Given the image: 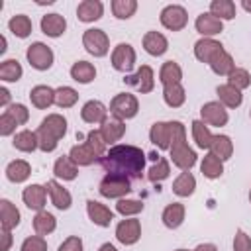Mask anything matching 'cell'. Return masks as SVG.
<instances>
[{"instance_id":"cell-1","label":"cell","mask_w":251,"mask_h":251,"mask_svg":"<svg viewBox=\"0 0 251 251\" xmlns=\"http://www.w3.org/2000/svg\"><path fill=\"white\" fill-rule=\"evenodd\" d=\"M100 165L108 175L126 178H141L145 171V153L135 145H114L100 157Z\"/></svg>"},{"instance_id":"cell-2","label":"cell","mask_w":251,"mask_h":251,"mask_svg":"<svg viewBox=\"0 0 251 251\" xmlns=\"http://www.w3.org/2000/svg\"><path fill=\"white\" fill-rule=\"evenodd\" d=\"M173 124V143H171V161L182 171H190L196 165V153L194 149L188 147L186 143V129L180 122H171Z\"/></svg>"},{"instance_id":"cell-3","label":"cell","mask_w":251,"mask_h":251,"mask_svg":"<svg viewBox=\"0 0 251 251\" xmlns=\"http://www.w3.org/2000/svg\"><path fill=\"white\" fill-rule=\"evenodd\" d=\"M137 110H139V102L129 92H120L110 102V112L118 120H129L137 114Z\"/></svg>"},{"instance_id":"cell-4","label":"cell","mask_w":251,"mask_h":251,"mask_svg":"<svg viewBox=\"0 0 251 251\" xmlns=\"http://www.w3.org/2000/svg\"><path fill=\"white\" fill-rule=\"evenodd\" d=\"M129 190H131V180L118 175H106L98 186V192L104 198H124Z\"/></svg>"},{"instance_id":"cell-5","label":"cell","mask_w":251,"mask_h":251,"mask_svg":"<svg viewBox=\"0 0 251 251\" xmlns=\"http://www.w3.org/2000/svg\"><path fill=\"white\" fill-rule=\"evenodd\" d=\"M82 45L94 57H104L110 51V39L104 33V29H98V27H92V29H86L84 31Z\"/></svg>"},{"instance_id":"cell-6","label":"cell","mask_w":251,"mask_h":251,"mask_svg":"<svg viewBox=\"0 0 251 251\" xmlns=\"http://www.w3.org/2000/svg\"><path fill=\"white\" fill-rule=\"evenodd\" d=\"M25 57H27L29 65L37 71H47L53 65V51H51V47H47L41 41L31 43L25 51Z\"/></svg>"},{"instance_id":"cell-7","label":"cell","mask_w":251,"mask_h":251,"mask_svg":"<svg viewBox=\"0 0 251 251\" xmlns=\"http://www.w3.org/2000/svg\"><path fill=\"white\" fill-rule=\"evenodd\" d=\"M188 22V14L178 4H169L161 10V24L171 31H180Z\"/></svg>"},{"instance_id":"cell-8","label":"cell","mask_w":251,"mask_h":251,"mask_svg":"<svg viewBox=\"0 0 251 251\" xmlns=\"http://www.w3.org/2000/svg\"><path fill=\"white\" fill-rule=\"evenodd\" d=\"M126 84L137 88L141 94H147L155 88V75H153V69L149 65H141L133 75H127L124 78Z\"/></svg>"},{"instance_id":"cell-9","label":"cell","mask_w":251,"mask_h":251,"mask_svg":"<svg viewBox=\"0 0 251 251\" xmlns=\"http://www.w3.org/2000/svg\"><path fill=\"white\" fill-rule=\"evenodd\" d=\"M135 65V49L129 43H118L112 51V67L120 73L131 71Z\"/></svg>"},{"instance_id":"cell-10","label":"cell","mask_w":251,"mask_h":251,"mask_svg":"<svg viewBox=\"0 0 251 251\" xmlns=\"http://www.w3.org/2000/svg\"><path fill=\"white\" fill-rule=\"evenodd\" d=\"M200 116H202V122L206 126H216V127H222L227 124L229 116H227V110L224 108V104L220 102H206L202 108H200Z\"/></svg>"},{"instance_id":"cell-11","label":"cell","mask_w":251,"mask_h":251,"mask_svg":"<svg viewBox=\"0 0 251 251\" xmlns=\"http://www.w3.org/2000/svg\"><path fill=\"white\" fill-rule=\"evenodd\" d=\"M141 237V224L135 218L129 220H122L116 226V239L124 245H133L137 243V239Z\"/></svg>"},{"instance_id":"cell-12","label":"cell","mask_w":251,"mask_h":251,"mask_svg":"<svg viewBox=\"0 0 251 251\" xmlns=\"http://www.w3.org/2000/svg\"><path fill=\"white\" fill-rule=\"evenodd\" d=\"M149 139L159 149H171L173 143V124L171 122H155L149 131Z\"/></svg>"},{"instance_id":"cell-13","label":"cell","mask_w":251,"mask_h":251,"mask_svg":"<svg viewBox=\"0 0 251 251\" xmlns=\"http://www.w3.org/2000/svg\"><path fill=\"white\" fill-rule=\"evenodd\" d=\"M22 198H24V204H25L29 210L41 212V210L45 208L47 188H45V186H41V184H29V186H25V188H24Z\"/></svg>"},{"instance_id":"cell-14","label":"cell","mask_w":251,"mask_h":251,"mask_svg":"<svg viewBox=\"0 0 251 251\" xmlns=\"http://www.w3.org/2000/svg\"><path fill=\"white\" fill-rule=\"evenodd\" d=\"M196 25V31L202 35V37H212V35H218L222 29H224V22L216 16H212L210 12H204L196 18L194 22Z\"/></svg>"},{"instance_id":"cell-15","label":"cell","mask_w":251,"mask_h":251,"mask_svg":"<svg viewBox=\"0 0 251 251\" xmlns=\"http://www.w3.org/2000/svg\"><path fill=\"white\" fill-rule=\"evenodd\" d=\"M45 188H47V194H49L51 204H53L55 208H59V210H69V208H71L73 196H71V192H69L67 188H63L57 180H49V182L45 184Z\"/></svg>"},{"instance_id":"cell-16","label":"cell","mask_w":251,"mask_h":251,"mask_svg":"<svg viewBox=\"0 0 251 251\" xmlns=\"http://www.w3.org/2000/svg\"><path fill=\"white\" fill-rule=\"evenodd\" d=\"M86 212H88V218L92 224L100 226V227H108L114 220V212L110 208H106L104 204L96 202V200H88L86 202Z\"/></svg>"},{"instance_id":"cell-17","label":"cell","mask_w":251,"mask_h":251,"mask_svg":"<svg viewBox=\"0 0 251 251\" xmlns=\"http://www.w3.org/2000/svg\"><path fill=\"white\" fill-rule=\"evenodd\" d=\"M106 114H108V110L100 100H88L80 110V118L86 124H104L108 120Z\"/></svg>"},{"instance_id":"cell-18","label":"cell","mask_w":251,"mask_h":251,"mask_svg":"<svg viewBox=\"0 0 251 251\" xmlns=\"http://www.w3.org/2000/svg\"><path fill=\"white\" fill-rule=\"evenodd\" d=\"M104 14V4L100 0H82L76 8V18L80 22H96Z\"/></svg>"},{"instance_id":"cell-19","label":"cell","mask_w":251,"mask_h":251,"mask_svg":"<svg viewBox=\"0 0 251 251\" xmlns=\"http://www.w3.org/2000/svg\"><path fill=\"white\" fill-rule=\"evenodd\" d=\"M224 45L212 37H202L194 43V57L200 61V63H210V59L222 49Z\"/></svg>"},{"instance_id":"cell-20","label":"cell","mask_w":251,"mask_h":251,"mask_svg":"<svg viewBox=\"0 0 251 251\" xmlns=\"http://www.w3.org/2000/svg\"><path fill=\"white\" fill-rule=\"evenodd\" d=\"M143 49L153 57H161L169 49V41L159 31H147L143 35Z\"/></svg>"},{"instance_id":"cell-21","label":"cell","mask_w":251,"mask_h":251,"mask_svg":"<svg viewBox=\"0 0 251 251\" xmlns=\"http://www.w3.org/2000/svg\"><path fill=\"white\" fill-rule=\"evenodd\" d=\"M124 133H126V124H124V120H118V118L106 120V122L102 124V127H100V135L104 137L106 145L120 141V139L124 137Z\"/></svg>"},{"instance_id":"cell-22","label":"cell","mask_w":251,"mask_h":251,"mask_svg":"<svg viewBox=\"0 0 251 251\" xmlns=\"http://www.w3.org/2000/svg\"><path fill=\"white\" fill-rule=\"evenodd\" d=\"M67 29V20L61 14H47L41 18V31L49 37H59Z\"/></svg>"},{"instance_id":"cell-23","label":"cell","mask_w":251,"mask_h":251,"mask_svg":"<svg viewBox=\"0 0 251 251\" xmlns=\"http://www.w3.org/2000/svg\"><path fill=\"white\" fill-rule=\"evenodd\" d=\"M29 100L37 110H45L55 102V90L45 84H37L29 92Z\"/></svg>"},{"instance_id":"cell-24","label":"cell","mask_w":251,"mask_h":251,"mask_svg":"<svg viewBox=\"0 0 251 251\" xmlns=\"http://www.w3.org/2000/svg\"><path fill=\"white\" fill-rule=\"evenodd\" d=\"M210 69L216 73V75H222V76H227L233 69H235V63H233V59H231V55L222 47L212 59H210Z\"/></svg>"},{"instance_id":"cell-25","label":"cell","mask_w":251,"mask_h":251,"mask_svg":"<svg viewBox=\"0 0 251 251\" xmlns=\"http://www.w3.org/2000/svg\"><path fill=\"white\" fill-rule=\"evenodd\" d=\"M39 127L47 133H51L55 139H61L65 133H67V120L61 116V114H49L47 118L41 120Z\"/></svg>"},{"instance_id":"cell-26","label":"cell","mask_w":251,"mask_h":251,"mask_svg":"<svg viewBox=\"0 0 251 251\" xmlns=\"http://www.w3.org/2000/svg\"><path fill=\"white\" fill-rule=\"evenodd\" d=\"M216 94H218V98H220V104H224L226 108H237V106H241V102H243L241 90H237V88L231 86V84H220V86L216 88Z\"/></svg>"},{"instance_id":"cell-27","label":"cell","mask_w":251,"mask_h":251,"mask_svg":"<svg viewBox=\"0 0 251 251\" xmlns=\"http://www.w3.org/2000/svg\"><path fill=\"white\" fill-rule=\"evenodd\" d=\"M0 224L2 229H14L20 224V210L10 200H0Z\"/></svg>"},{"instance_id":"cell-28","label":"cell","mask_w":251,"mask_h":251,"mask_svg":"<svg viewBox=\"0 0 251 251\" xmlns=\"http://www.w3.org/2000/svg\"><path fill=\"white\" fill-rule=\"evenodd\" d=\"M53 173L57 178H63V180H75L76 175H78V169H76V163L69 157V155H63L55 161L53 165Z\"/></svg>"},{"instance_id":"cell-29","label":"cell","mask_w":251,"mask_h":251,"mask_svg":"<svg viewBox=\"0 0 251 251\" xmlns=\"http://www.w3.org/2000/svg\"><path fill=\"white\" fill-rule=\"evenodd\" d=\"M161 220H163V224H165L169 229H176V227L184 222V206H182L180 202L169 204V206L163 210Z\"/></svg>"},{"instance_id":"cell-30","label":"cell","mask_w":251,"mask_h":251,"mask_svg":"<svg viewBox=\"0 0 251 251\" xmlns=\"http://www.w3.org/2000/svg\"><path fill=\"white\" fill-rule=\"evenodd\" d=\"M69 157L76 163V167H86V165H92L96 159H98V155L94 153V149L84 141V143H80V145H75L73 149H71V153H69Z\"/></svg>"},{"instance_id":"cell-31","label":"cell","mask_w":251,"mask_h":251,"mask_svg":"<svg viewBox=\"0 0 251 251\" xmlns=\"http://www.w3.org/2000/svg\"><path fill=\"white\" fill-rule=\"evenodd\" d=\"M71 76H73V80H76V82H80V84H88V82L94 80L96 69H94V65L88 63V61H76V63L71 67Z\"/></svg>"},{"instance_id":"cell-32","label":"cell","mask_w":251,"mask_h":251,"mask_svg":"<svg viewBox=\"0 0 251 251\" xmlns=\"http://www.w3.org/2000/svg\"><path fill=\"white\" fill-rule=\"evenodd\" d=\"M12 145L18 149V151H24V153H31L39 147L37 143V133L35 131H29V129H22L14 135V141Z\"/></svg>"},{"instance_id":"cell-33","label":"cell","mask_w":251,"mask_h":251,"mask_svg":"<svg viewBox=\"0 0 251 251\" xmlns=\"http://www.w3.org/2000/svg\"><path fill=\"white\" fill-rule=\"evenodd\" d=\"M194 188H196V178H194V175L188 173V171L180 173V175L175 178V182H173V192H175L176 196H180V198L190 196V194L194 192Z\"/></svg>"},{"instance_id":"cell-34","label":"cell","mask_w":251,"mask_h":251,"mask_svg":"<svg viewBox=\"0 0 251 251\" xmlns=\"http://www.w3.org/2000/svg\"><path fill=\"white\" fill-rule=\"evenodd\" d=\"M29 175H31V167L24 159H16L6 167V176L12 182H24V180H27Z\"/></svg>"},{"instance_id":"cell-35","label":"cell","mask_w":251,"mask_h":251,"mask_svg":"<svg viewBox=\"0 0 251 251\" xmlns=\"http://www.w3.org/2000/svg\"><path fill=\"white\" fill-rule=\"evenodd\" d=\"M159 80L163 82V86H167V84H178L182 80V69L178 67V63H175V61L163 63V67L159 71Z\"/></svg>"},{"instance_id":"cell-36","label":"cell","mask_w":251,"mask_h":251,"mask_svg":"<svg viewBox=\"0 0 251 251\" xmlns=\"http://www.w3.org/2000/svg\"><path fill=\"white\" fill-rule=\"evenodd\" d=\"M163 98H165V104L169 108H178L184 104L186 92H184L180 82L178 84H167V86H163Z\"/></svg>"},{"instance_id":"cell-37","label":"cell","mask_w":251,"mask_h":251,"mask_svg":"<svg viewBox=\"0 0 251 251\" xmlns=\"http://www.w3.org/2000/svg\"><path fill=\"white\" fill-rule=\"evenodd\" d=\"M55 227H57V220H55L53 214H49L45 210H41V212L35 214V218H33V229H35L37 235H41V237L43 235H49Z\"/></svg>"},{"instance_id":"cell-38","label":"cell","mask_w":251,"mask_h":251,"mask_svg":"<svg viewBox=\"0 0 251 251\" xmlns=\"http://www.w3.org/2000/svg\"><path fill=\"white\" fill-rule=\"evenodd\" d=\"M210 153L216 155V157L222 159V161L229 159L231 153H233V143H231V139H229L227 135H214L212 145H210Z\"/></svg>"},{"instance_id":"cell-39","label":"cell","mask_w":251,"mask_h":251,"mask_svg":"<svg viewBox=\"0 0 251 251\" xmlns=\"http://www.w3.org/2000/svg\"><path fill=\"white\" fill-rule=\"evenodd\" d=\"M192 137H194V141H196V145L200 149H210L212 139H214V135L210 133L208 126L202 120H194L192 122Z\"/></svg>"},{"instance_id":"cell-40","label":"cell","mask_w":251,"mask_h":251,"mask_svg":"<svg viewBox=\"0 0 251 251\" xmlns=\"http://www.w3.org/2000/svg\"><path fill=\"white\" fill-rule=\"evenodd\" d=\"M210 14L220 20H233L235 18V4L231 0H212Z\"/></svg>"},{"instance_id":"cell-41","label":"cell","mask_w":251,"mask_h":251,"mask_svg":"<svg viewBox=\"0 0 251 251\" xmlns=\"http://www.w3.org/2000/svg\"><path fill=\"white\" fill-rule=\"evenodd\" d=\"M200 171L206 178H218L222 176L224 173V165H222V159H218L216 155L208 153L204 159H202V165H200Z\"/></svg>"},{"instance_id":"cell-42","label":"cell","mask_w":251,"mask_h":251,"mask_svg":"<svg viewBox=\"0 0 251 251\" xmlns=\"http://www.w3.org/2000/svg\"><path fill=\"white\" fill-rule=\"evenodd\" d=\"M8 27L16 37H27L31 33V20L24 14H16V16L10 18Z\"/></svg>"},{"instance_id":"cell-43","label":"cell","mask_w":251,"mask_h":251,"mask_svg":"<svg viewBox=\"0 0 251 251\" xmlns=\"http://www.w3.org/2000/svg\"><path fill=\"white\" fill-rule=\"evenodd\" d=\"M22 65L16 61V59H6V61H2V65H0V78L2 80H6V82H16V80H20V76H22Z\"/></svg>"},{"instance_id":"cell-44","label":"cell","mask_w":251,"mask_h":251,"mask_svg":"<svg viewBox=\"0 0 251 251\" xmlns=\"http://www.w3.org/2000/svg\"><path fill=\"white\" fill-rule=\"evenodd\" d=\"M76 100H78V92L71 86H61L55 90V104L59 108H71L76 104Z\"/></svg>"},{"instance_id":"cell-45","label":"cell","mask_w":251,"mask_h":251,"mask_svg":"<svg viewBox=\"0 0 251 251\" xmlns=\"http://www.w3.org/2000/svg\"><path fill=\"white\" fill-rule=\"evenodd\" d=\"M137 2L135 0H114L112 2V12L118 20H127L135 14Z\"/></svg>"},{"instance_id":"cell-46","label":"cell","mask_w":251,"mask_h":251,"mask_svg":"<svg viewBox=\"0 0 251 251\" xmlns=\"http://www.w3.org/2000/svg\"><path fill=\"white\" fill-rule=\"evenodd\" d=\"M169 173H171V167H169V161L167 159H157V163L147 171V178L151 180V182H161V180H165L167 176H169Z\"/></svg>"},{"instance_id":"cell-47","label":"cell","mask_w":251,"mask_h":251,"mask_svg":"<svg viewBox=\"0 0 251 251\" xmlns=\"http://www.w3.org/2000/svg\"><path fill=\"white\" fill-rule=\"evenodd\" d=\"M227 84L235 86L237 90H245L249 84H251V75L245 71V69H233L229 75H227Z\"/></svg>"},{"instance_id":"cell-48","label":"cell","mask_w":251,"mask_h":251,"mask_svg":"<svg viewBox=\"0 0 251 251\" xmlns=\"http://www.w3.org/2000/svg\"><path fill=\"white\" fill-rule=\"evenodd\" d=\"M116 212L122 216H135L143 212V202L141 200H129V198H120L116 204Z\"/></svg>"},{"instance_id":"cell-49","label":"cell","mask_w":251,"mask_h":251,"mask_svg":"<svg viewBox=\"0 0 251 251\" xmlns=\"http://www.w3.org/2000/svg\"><path fill=\"white\" fill-rule=\"evenodd\" d=\"M86 143L94 149V153H96L98 157H104V155H106V141H104V137L100 135V129H92V131H88V135H86Z\"/></svg>"},{"instance_id":"cell-50","label":"cell","mask_w":251,"mask_h":251,"mask_svg":"<svg viewBox=\"0 0 251 251\" xmlns=\"http://www.w3.org/2000/svg\"><path fill=\"white\" fill-rule=\"evenodd\" d=\"M37 143H39V149L43 151V153H51V151H55V147H57V143H59V139H55L51 133H47V131H43L41 127H37Z\"/></svg>"},{"instance_id":"cell-51","label":"cell","mask_w":251,"mask_h":251,"mask_svg":"<svg viewBox=\"0 0 251 251\" xmlns=\"http://www.w3.org/2000/svg\"><path fill=\"white\" fill-rule=\"evenodd\" d=\"M6 112L18 122V126H24V124L29 120V110H27L24 104H12V106H8Z\"/></svg>"},{"instance_id":"cell-52","label":"cell","mask_w":251,"mask_h":251,"mask_svg":"<svg viewBox=\"0 0 251 251\" xmlns=\"http://www.w3.org/2000/svg\"><path fill=\"white\" fill-rule=\"evenodd\" d=\"M22 251H47V243L41 235H31V237L24 239Z\"/></svg>"},{"instance_id":"cell-53","label":"cell","mask_w":251,"mask_h":251,"mask_svg":"<svg viewBox=\"0 0 251 251\" xmlns=\"http://www.w3.org/2000/svg\"><path fill=\"white\" fill-rule=\"evenodd\" d=\"M233 251H251V237L243 229H237L233 237Z\"/></svg>"},{"instance_id":"cell-54","label":"cell","mask_w":251,"mask_h":251,"mask_svg":"<svg viewBox=\"0 0 251 251\" xmlns=\"http://www.w3.org/2000/svg\"><path fill=\"white\" fill-rule=\"evenodd\" d=\"M16 126H18V122H16L8 112H4V114L0 116V133H2V135H12V133L16 131Z\"/></svg>"},{"instance_id":"cell-55","label":"cell","mask_w":251,"mask_h":251,"mask_svg":"<svg viewBox=\"0 0 251 251\" xmlns=\"http://www.w3.org/2000/svg\"><path fill=\"white\" fill-rule=\"evenodd\" d=\"M59 251H82V239L78 235H71L59 245Z\"/></svg>"},{"instance_id":"cell-56","label":"cell","mask_w":251,"mask_h":251,"mask_svg":"<svg viewBox=\"0 0 251 251\" xmlns=\"http://www.w3.org/2000/svg\"><path fill=\"white\" fill-rule=\"evenodd\" d=\"M12 245V233L10 229H2V245H0V251H8Z\"/></svg>"},{"instance_id":"cell-57","label":"cell","mask_w":251,"mask_h":251,"mask_svg":"<svg viewBox=\"0 0 251 251\" xmlns=\"http://www.w3.org/2000/svg\"><path fill=\"white\" fill-rule=\"evenodd\" d=\"M10 102V92H8V88H0V106H6Z\"/></svg>"},{"instance_id":"cell-58","label":"cell","mask_w":251,"mask_h":251,"mask_svg":"<svg viewBox=\"0 0 251 251\" xmlns=\"http://www.w3.org/2000/svg\"><path fill=\"white\" fill-rule=\"evenodd\" d=\"M194 251H218V247L214 243H200Z\"/></svg>"},{"instance_id":"cell-59","label":"cell","mask_w":251,"mask_h":251,"mask_svg":"<svg viewBox=\"0 0 251 251\" xmlns=\"http://www.w3.org/2000/svg\"><path fill=\"white\" fill-rule=\"evenodd\" d=\"M98 251H118V249H116L112 243H104V245H100V249H98Z\"/></svg>"},{"instance_id":"cell-60","label":"cell","mask_w":251,"mask_h":251,"mask_svg":"<svg viewBox=\"0 0 251 251\" xmlns=\"http://www.w3.org/2000/svg\"><path fill=\"white\" fill-rule=\"evenodd\" d=\"M241 6H243V10L251 12V0H243V2H241Z\"/></svg>"},{"instance_id":"cell-61","label":"cell","mask_w":251,"mask_h":251,"mask_svg":"<svg viewBox=\"0 0 251 251\" xmlns=\"http://www.w3.org/2000/svg\"><path fill=\"white\" fill-rule=\"evenodd\" d=\"M0 45H2V47H0V53H4V51H6V37H4V35L0 37Z\"/></svg>"},{"instance_id":"cell-62","label":"cell","mask_w":251,"mask_h":251,"mask_svg":"<svg viewBox=\"0 0 251 251\" xmlns=\"http://www.w3.org/2000/svg\"><path fill=\"white\" fill-rule=\"evenodd\" d=\"M175 251H188V249H175Z\"/></svg>"},{"instance_id":"cell-63","label":"cell","mask_w":251,"mask_h":251,"mask_svg":"<svg viewBox=\"0 0 251 251\" xmlns=\"http://www.w3.org/2000/svg\"><path fill=\"white\" fill-rule=\"evenodd\" d=\"M249 202H251V190H249Z\"/></svg>"},{"instance_id":"cell-64","label":"cell","mask_w":251,"mask_h":251,"mask_svg":"<svg viewBox=\"0 0 251 251\" xmlns=\"http://www.w3.org/2000/svg\"><path fill=\"white\" fill-rule=\"evenodd\" d=\"M249 114H251V112H249Z\"/></svg>"}]
</instances>
